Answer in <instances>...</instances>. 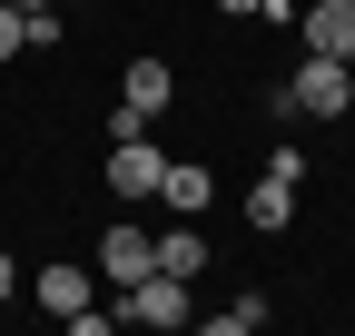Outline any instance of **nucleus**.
<instances>
[{"instance_id": "obj_13", "label": "nucleus", "mask_w": 355, "mask_h": 336, "mask_svg": "<svg viewBox=\"0 0 355 336\" xmlns=\"http://www.w3.org/2000/svg\"><path fill=\"white\" fill-rule=\"evenodd\" d=\"M10 297H20V267H10V258H0V307H10Z\"/></svg>"}, {"instance_id": "obj_3", "label": "nucleus", "mask_w": 355, "mask_h": 336, "mask_svg": "<svg viewBox=\"0 0 355 336\" xmlns=\"http://www.w3.org/2000/svg\"><path fill=\"white\" fill-rule=\"evenodd\" d=\"M158 178H168V149H148V129L139 139H109V188L119 198H158Z\"/></svg>"}, {"instance_id": "obj_11", "label": "nucleus", "mask_w": 355, "mask_h": 336, "mask_svg": "<svg viewBox=\"0 0 355 336\" xmlns=\"http://www.w3.org/2000/svg\"><path fill=\"white\" fill-rule=\"evenodd\" d=\"M266 317H277L266 297H227V307H207V326H217V336H257Z\"/></svg>"}, {"instance_id": "obj_7", "label": "nucleus", "mask_w": 355, "mask_h": 336, "mask_svg": "<svg viewBox=\"0 0 355 336\" xmlns=\"http://www.w3.org/2000/svg\"><path fill=\"white\" fill-rule=\"evenodd\" d=\"M247 228H266V237L296 228V178H257V188H247Z\"/></svg>"}, {"instance_id": "obj_12", "label": "nucleus", "mask_w": 355, "mask_h": 336, "mask_svg": "<svg viewBox=\"0 0 355 336\" xmlns=\"http://www.w3.org/2000/svg\"><path fill=\"white\" fill-rule=\"evenodd\" d=\"M20 50H30V20L10 10V0H0V60H20Z\"/></svg>"}, {"instance_id": "obj_15", "label": "nucleus", "mask_w": 355, "mask_h": 336, "mask_svg": "<svg viewBox=\"0 0 355 336\" xmlns=\"http://www.w3.org/2000/svg\"><path fill=\"white\" fill-rule=\"evenodd\" d=\"M345 69H355V50H345Z\"/></svg>"}, {"instance_id": "obj_2", "label": "nucleus", "mask_w": 355, "mask_h": 336, "mask_svg": "<svg viewBox=\"0 0 355 336\" xmlns=\"http://www.w3.org/2000/svg\"><path fill=\"white\" fill-rule=\"evenodd\" d=\"M296 119H345V99H355V69L345 60H326V50H306V69L286 79V90H277Z\"/></svg>"}, {"instance_id": "obj_14", "label": "nucleus", "mask_w": 355, "mask_h": 336, "mask_svg": "<svg viewBox=\"0 0 355 336\" xmlns=\"http://www.w3.org/2000/svg\"><path fill=\"white\" fill-rule=\"evenodd\" d=\"M217 10H257V0H217Z\"/></svg>"}, {"instance_id": "obj_6", "label": "nucleus", "mask_w": 355, "mask_h": 336, "mask_svg": "<svg viewBox=\"0 0 355 336\" xmlns=\"http://www.w3.org/2000/svg\"><path fill=\"white\" fill-rule=\"evenodd\" d=\"M207 198H217V178H207V168H198V158H168V178H158V208H178V218H198Z\"/></svg>"}, {"instance_id": "obj_4", "label": "nucleus", "mask_w": 355, "mask_h": 336, "mask_svg": "<svg viewBox=\"0 0 355 336\" xmlns=\"http://www.w3.org/2000/svg\"><path fill=\"white\" fill-rule=\"evenodd\" d=\"M148 267H158V237H148V228H109V237H99V277L128 287V277H148Z\"/></svg>"}, {"instance_id": "obj_5", "label": "nucleus", "mask_w": 355, "mask_h": 336, "mask_svg": "<svg viewBox=\"0 0 355 336\" xmlns=\"http://www.w3.org/2000/svg\"><path fill=\"white\" fill-rule=\"evenodd\" d=\"M306 50H326V60L355 50V0H306Z\"/></svg>"}, {"instance_id": "obj_10", "label": "nucleus", "mask_w": 355, "mask_h": 336, "mask_svg": "<svg viewBox=\"0 0 355 336\" xmlns=\"http://www.w3.org/2000/svg\"><path fill=\"white\" fill-rule=\"evenodd\" d=\"M158 267L198 287V277H207V237H198V228H168V237H158Z\"/></svg>"}, {"instance_id": "obj_1", "label": "nucleus", "mask_w": 355, "mask_h": 336, "mask_svg": "<svg viewBox=\"0 0 355 336\" xmlns=\"http://www.w3.org/2000/svg\"><path fill=\"white\" fill-rule=\"evenodd\" d=\"M109 317H119V326H188V317H198V297H188V277L148 267V277H128V297H119Z\"/></svg>"}, {"instance_id": "obj_8", "label": "nucleus", "mask_w": 355, "mask_h": 336, "mask_svg": "<svg viewBox=\"0 0 355 336\" xmlns=\"http://www.w3.org/2000/svg\"><path fill=\"white\" fill-rule=\"evenodd\" d=\"M30 297L50 307V317H79V307H89V267H40V287H30Z\"/></svg>"}, {"instance_id": "obj_9", "label": "nucleus", "mask_w": 355, "mask_h": 336, "mask_svg": "<svg viewBox=\"0 0 355 336\" xmlns=\"http://www.w3.org/2000/svg\"><path fill=\"white\" fill-rule=\"evenodd\" d=\"M168 90H178V79H168L158 60H128V90H119V99L139 109V119H158V109H168Z\"/></svg>"}]
</instances>
